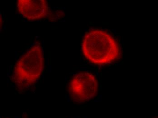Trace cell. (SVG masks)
I'll use <instances>...</instances> for the list:
<instances>
[{
	"instance_id": "7a4b0ae2",
	"label": "cell",
	"mask_w": 158,
	"mask_h": 118,
	"mask_svg": "<svg viewBox=\"0 0 158 118\" xmlns=\"http://www.w3.org/2000/svg\"><path fill=\"white\" fill-rule=\"evenodd\" d=\"M43 67V51L39 44H35L16 63L13 80L21 89L32 86L39 78Z\"/></svg>"
},
{
	"instance_id": "3957f363",
	"label": "cell",
	"mask_w": 158,
	"mask_h": 118,
	"mask_svg": "<svg viewBox=\"0 0 158 118\" xmlns=\"http://www.w3.org/2000/svg\"><path fill=\"white\" fill-rule=\"evenodd\" d=\"M98 87V81L95 75L89 72H83L72 77L69 83L68 91L73 101L83 103L95 97Z\"/></svg>"
},
{
	"instance_id": "5b68a950",
	"label": "cell",
	"mask_w": 158,
	"mask_h": 118,
	"mask_svg": "<svg viewBox=\"0 0 158 118\" xmlns=\"http://www.w3.org/2000/svg\"></svg>"
},
{
	"instance_id": "277c9868",
	"label": "cell",
	"mask_w": 158,
	"mask_h": 118,
	"mask_svg": "<svg viewBox=\"0 0 158 118\" xmlns=\"http://www.w3.org/2000/svg\"><path fill=\"white\" fill-rule=\"evenodd\" d=\"M17 5L19 13L31 21L40 20L49 13L48 2L44 0H19Z\"/></svg>"
},
{
	"instance_id": "6da1fadb",
	"label": "cell",
	"mask_w": 158,
	"mask_h": 118,
	"mask_svg": "<svg viewBox=\"0 0 158 118\" xmlns=\"http://www.w3.org/2000/svg\"><path fill=\"white\" fill-rule=\"evenodd\" d=\"M82 51L89 62L103 65L114 62L119 58L120 48L115 37L106 31L94 29L84 36Z\"/></svg>"
}]
</instances>
